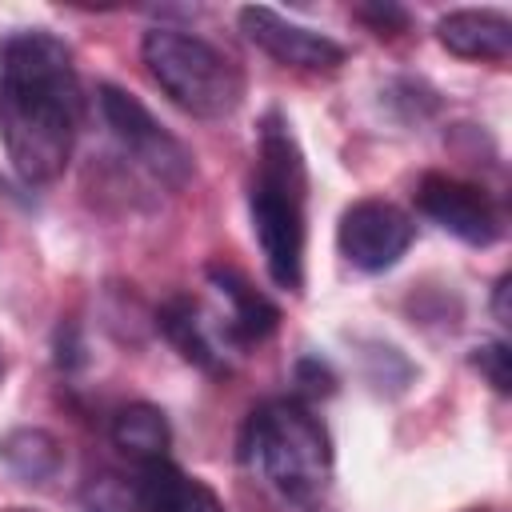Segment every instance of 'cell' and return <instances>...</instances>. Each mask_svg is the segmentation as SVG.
Wrapping results in <instances>:
<instances>
[{
	"mask_svg": "<svg viewBox=\"0 0 512 512\" xmlns=\"http://www.w3.org/2000/svg\"><path fill=\"white\" fill-rule=\"evenodd\" d=\"M84 92L72 52L44 28L0 40V144L28 184H52L76 144Z\"/></svg>",
	"mask_w": 512,
	"mask_h": 512,
	"instance_id": "obj_1",
	"label": "cell"
},
{
	"mask_svg": "<svg viewBox=\"0 0 512 512\" xmlns=\"http://www.w3.org/2000/svg\"><path fill=\"white\" fill-rule=\"evenodd\" d=\"M64 332H68V336H72V324H68V328H64ZM64 332H56V348H60V352H64ZM80 360H84V356H80V344H76V340H72V344H68V356H64V360H60V364H80Z\"/></svg>",
	"mask_w": 512,
	"mask_h": 512,
	"instance_id": "obj_19",
	"label": "cell"
},
{
	"mask_svg": "<svg viewBox=\"0 0 512 512\" xmlns=\"http://www.w3.org/2000/svg\"><path fill=\"white\" fill-rule=\"evenodd\" d=\"M304 204H308L304 152H300L288 120L272 108V112H264L260 132H256L248 212H252V232L260 240L268 276L288 292L304 288V244H308Z\"/></svg>",
	"mask_w": 512,
	"mask_h": 512,
	"instance_id": "obj_2",
	"label": "cell"
},
{
	"mask_svg": "<svg viewBox=\"0 0 512 512\" xmlns=\"http://www.w3.org/2000/svg\"><path fill=\"white\" fill-rule=\"evenodd\" d=\"M156 328H160L164 340H168L188 364H196L200 372H208V376H224V372H228L224 356L216 352V344H212L208 332H204L200 304H196L192 296H172V300H164L160 312H156Z\"/></svg>",
	"mask_w": 512,
	"mask_h": 512,
	"instance_id": "obj_12",
	"label": "cell"
},
{
	"mask_svg": "<svg viewBox=\"0 0 512 512\" xmlns=\"http://www.w3.org/2000/svg\"><path fill=\"white\" fill-rule=\"evenodd\" d=\"M468 512H488V508H468Z\"/></svg>",
	"mask_w": 512,
	"mask_h": 512,
	"instance_id": "obj_20",
	"label": "cell"
},
{
	"mask_svg": "<svg viewBox=\"0 0 512 512\" xmlns=\"http://www.w3.org/2000/svg\"><path fill=\"white\" fill-rule=\"evenodd\" d=\"M416 208L440 224L448 236L472 244V248H488L500 240L504 232V220H500V208L492 204V196L480 188V184H468L460 176H448V172H424L416 180Z\"/></svg>",
	"mask_w": 512,
	"mask_h": 512,
	"instance_id": "obj_7",
	"label": "cell"
},
{
	"mask_svg": "<svg viewBox=\"0 0 512 512\" xmlns=\"http://www.w3.org/2000/svg\"><path fill=\"white\" fill-rule=\"evenodd\" d=\"M0 460L24 484H48L64 468V448L48 428H16L0 440Z\"/></svg>",
	"mask_w": 512,
	"mask_h": 512,
	"instance_id": "obj_14",
	"label": "cell"
},
{
	"mask_svg": "<svg viewBox=\"0 0 512 512\" xmlns=\"http://www.w3.org/2000/svg\"><path fill=\"white\" fill-rule=\"evenodd\" d=\"M240 464L292 504H316L332 480V436L304 400H264L240 428Z\"/></svg>",
	"mask_w": 512,
	"mask_h": 512,
	"instance_id": "obj_3",
	"label": "cell"
},
{
	"mask_svg": "<svg viewBox=\"0 0 512 512\" xmlns=\"http://www.w3.org/2000/svg\"><path fill=\"white\" fill-rule=\"evenodd\" d=\"M0 376H4V360H0Z\"/></svg>",
	"mask_w": 512,
	"mask_h": 512,
	"instance_id": "obj_21",
	"label": "cell"
},
{
	"mask_svg": "<svg viewBox=\"0 0 512 512\" xmlns=\"http://www.w3.org/2000/svg\"><path fill=\"white\" fill-rule=\"evenodd\" d=\"M96 104H100V116L104 124L112 128V136L120 140V148L148 172L156 176L164 188L180 192L192 172H196V160L192 152L184 148V140H176L132 92L116 88V84H100L96 92Z\"/></svg>",
	"mask_w": 512,
	"mask_h": 512,
	"instance_id": "obj_5",
	"label": "cell"
},
{
	"mask_svg": "<svg viewBox=\"0 0 512 512\" xmlns=\"http://www.w3.org/2000/svg\"><path fill=\"white\" fill-rule=\"evenodd\" d=\"M208 280L232 304V312H228V340L232 344H260V340H268L276 332L280 308L240 268H232V264H208Z\"/></svg>",
	"mask_w": 512,
	"mask_h": 512,
	"instance_id": "obj_11",
	"label": "cell"
},
{
	"mask_svg": "<svg viewBox=\"0 0 512 512\" xmlns=\"http://www.w3.org/2000/svg\"><path fill=\"white\" fill-rule=\"evenodd\" d=\"M412 240H416L412 216L400 204L380 200V196H364L348 204L336 224L340 256L360 272H388L392 264H400Z\"/></svg>",
	"mask_w": 512,
	"mask_h": 512,
	"instance_id": "obj_6",
	"label": "cell"
},
{
	"mask_svg": "<svg viewBox=\"0 0 512 512\" xmlns=\"http://www.w3.org/2000/svg\"><path fill=\"white\" fill-rule=\"evenodd\" d=\"M128 484L136 512H228L216 488H208L200 476H188L168 456L152 464H136Z\"/></svg>",
	"mask_w": 512,
	"mask_h": 512,
	"instance_id": "obj_9",
	"label": "cell"
},
{
	"mask_svg": "<svg viewBox=\"0 0 512 512\" xmlns=\"http://www.w3.org/2000/svg\"><path fill=\"white\" fill-rule=\"evenodd\" d=\"M140 60L160 92L200 120H224L244 100V72L232 56L184 28H148L140 40Z\"/></svg>",
	"mask_w": 512,
	"mask_h": 512,
	"instance_id": "obj_4",
	"label": "cell"
},
{
	"mask_svg": "<svg viewBox=\"0 0 512 512\" xmlns=\"http://www.w3.org/2000/svg\"><path fill=\"white\" fill-rule=\"evenodd\" d=\"M436 40L460 60L504 64L512 56V20L496 8H456L436 20Z\"/></svg>",
	"mask_w": 512,
	"mask_h": 512,
	"instance_id": "obj_10",
	"label": "cell"
},
{
	"mask_svg": "<svg viewBox=\"0 0 512 512\" xmlns=\"http://www.w3.org/2000/svg\"><path fill=\"white\" fill-rule=\"evenodd\" d=\"M468 360H472V368L492 384L496 396H508V392H512V352H508L504 340H484V344H476Z\"/></svg>",
	"mask_w": 512,
	"mask_h": 512,
	"instance_id": "obj_15",
	"label": "cell"
},
{
	"mask_svg": "<svg viewBox=\"0 0 512 512\" xmlns=\"http://www.w3.org/2000/svg\"><path fill=\"white\" fill-rule=\"evenodd\" d=\"M356 20L360 24H368L380 40L388 36H400V32H408V24H412V16H408V8H400V4H392V0H376V4H360L356 8Z\"/></svg>",
	"mask_w": 512,
	"mask_h": 512,
	"instance_id": "obj_16",
	"label": "cell"
},
{
	"mask_svg": "<svg viewBox=\"0 0 512 512\" xmlns=\"http://www.w3.org/2000/svg\"><path fill=\"white\" fill-rule=\"evenodd\" d=\"M12 512H20V508H12Z\"/></svg>",
	"mask_w": 512,
	"mask_h": 512,
	"instance_id": "obj_22",
	"label": "cell"
},
{
	"mask_svg": "<svg viewBox=\"0 0 512 512\" xmlns=\"http://www.w3.org/2000/svg\"><path fill=\"white\" fill-rule=\"evenodd\" d=\"M112 444L120 448V456H128L132 464H152V460H164L168 448H172V428H168V416L156 408V404H124L116 416H112Z\"/></svg>",
	"mask_w": 512,
	"mask_h": 512,
	"instance_id": "obj_13",
	"label": "cell"
},
{
	"mask_svg": "<svg viewBox=\"0 0 512 512\" xmlns=\"http://www.w3.org/2000/svg\"><path fill=\"white\" fill-rule=\"evenodd\" d=\"M240 32L276 64L284 68H300V72H336L348 52L344 44H336L324 32H312L288 16H280L268 4H248L240 8Z\"/></svg>",
	"mask_w": 512,
	"mask_h": 512,
	"instance_id": "obj_8",
	"label": "cell"
},
{
	"mask_svg": "<svg viewBox=\"0 0 512 512\" xmlns=\"http://www.w3.org/2000/svg\"><path fill=\"white\" fill-rule=\"evenodd\" d=\"M508 284H512V276L504 272V276L496 280V288H492V316H496L500 324H512V312H508Z\"/></svg>",
	"mask_w": 512,
	"mask_h": 512,
	"instance_id": "obj_18",
	"label": "cell"
},
{
	"mask_svg": "<svg viewBox=\"0 0 512 512\" xmlns=\"http://www.w3.org/2000/svg\"><path fill=\"white\" fill-rule=\"evenodd\" d=\"M296 384L308 396H332L336 392V372L320 356H300L296 360Z\"/></svg>",
	"mask_w": 512,
	"mask_h": 512,
	"instance_id": "obj_17",
	"label": "cell"
}]
</instances>
